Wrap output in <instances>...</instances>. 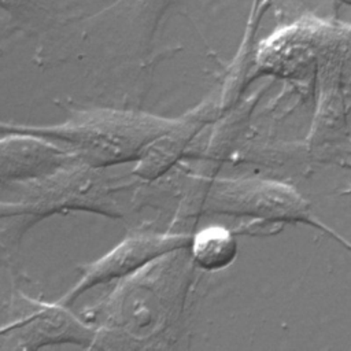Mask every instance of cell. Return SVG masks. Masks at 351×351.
<instances>
[{
  "mask_svg": "<svg viewBox=\"0 0 351 351\" xmlns=\"http://www.w3.org/2000/svg\"><path fill=\"white\" fill-rule=\"evenodd\" d=\"M176 122L177 119L141 111L90 110L51 126L0 122V134L22 133L41 137L62 147L82 165L99 169L137 162L147 147Z\"/></svg>",
  "mask_w": 351,
  "mask_h": 351,
  "instance_id": "6da1fadb",
  "label": "cell"
},
{
  "mask_svg": "<svg viewBox=\"0 0 351 351\" xmlns=\"http://www.w3.org/2000/svg\"><path fill=\"white\" fill-rule=\"evenodd\" d=\"M191 236L176 233H138L132 234L117 244L107 254L92 263L78 266L81 271L75 285L58 300L63 306H73L78 298L99 285L140 271L149 263L178 250L186 248Z\"/></svg>",
  "mask_w": 351,
  "mask_h": 351,
  "instance_id": "7a4b0ae2",
  "label": "cell"
},
{
  "mask_svg": "<svg viewBox=\"0 0 351 351\" xmlns=\"http://www.w3.org/2000/svg\"><path fill=\"white\" fill-rule=\"evenodd\" d=\"M78 163L74 155L48 140L7 133L0 138V189L45 180Z\"/></svg>",
  "mask_w": 351,
  "mask_h": 351,
  "instance_id": "3957f363",
  "label": "cell"
},
{
  "mask_svg": "<svg viewBox=\"0 0 351 351\" xmlns=\"http://www.w3.org/2000/svg\"><path fill=\"white\" fill-rule=\"evenodd\" d=\"M93 337V330L58 302L43 304L30 317L0 329V348L34 350L53 343L84 344Z\"/></svg>",
  "mask_w": 351,
  "mask_h": 351,
  "instance_id": "277c9868",
  "label": "cell"
},
{
  "mask_svg": "<svg viewBox=\"0 0 351 351\" xmlns=\"http://www.w3.org/2000/svg\"><path fill=\"white\" fill-rule=\"evenodd\" d=\"M203 111L196 110L174 123L165 134L151 143L133 169V174L144 180H155L163 176L184 152L203 125Z\"/></svg>",
  "mask_w": 351,
  "mask_h": 351,
  "instance_id": "5b68a950",
  "label": "cell"
},
{
  "mask_svg": "<svg viewBox=\"0 0 351 351\" xmlns=\"http://www.w3.org/2000/svg\"><path fill=\"white\" fill-rule=\"evenodd\" d=\"M192 261L203 270L217 271L228 267L237 256L234 234L218 225L207 226L191 237Z\"/></svg>",
  "mask_w": 351,
  "mask_h": 351,
  "instance_id": "8992f818",
  "label": "cell"
},
{
  "mask_svg": "<svg viewBox=\"0 0 351 351\" xmlns=\"http://www.w3.org/2000/svg\"><path fill=\"white\" fill-rule=\"evenodd\" d=\"M180 1L181 0H118L106 10L128 11L143 19L147 25H151L154 32L163 15Z\"/></svg>",
  "mask_w": 351,
  "mask_h": 351,
  "instance_id": "52a82bcc",
  "label": "cell"
},
{
  "mask_svg": "<svg viewBox=\"0 0 351 351\" xmlns=\"http://www.w3.org/2000/svg\"><path fill=\"white\" fill-rule=\"evenodd\" d=\"M41 204L36 202H0V219L34 215L41 211Z\"/></svg>",
  "mask_w": 351,
  "mask_h": 351,
  "instance_id": "ba28073f",
  "label": "cell"
},
{
  "mask_svg": "<svg viewBox=\"0 0 351 351\" xmlns=\"http://www.w3.org/2000/svg\"><path fill=\"white\" fill-rule=\"evenodd\" d=\"M34 0H0V8L8 12L27 11L33 5Z\"/></svg>",
  "mask_w": 351,
  "mask_h": 351,
  "instance_id": "9c48e42d",
  "label": "cell"
},
{
  "mask_svg": "<svg viewBox=\"0 0 351 351\" xmlns=\"http://www.w3.org/2000/svg\"><path fill=\"white\" fill-rule=\"evenodd\" d=\"M319 226H321V228H322V229H325V230H328V233H330V234H332V236H333V237H336V239H337V240H339V241H340V243H341V244H344V245H346V247H347V248H348V250H351V243H350V241H348V240H346V239H344V237H343V236H340V234H339V233H336V232H333V230H332V229H329V228H328V226H325V225H322V223H319Z\"/></svg>",
  "mask_w": 351,
  "mask_h": 351,
  "instance_id": "30bf717a",
  "label": "cell"
},
{
  "mask_svg": "<svg viewBox=\"0 0 351 351\" xmlns=\"http://www.w3.org/2000/svg\"><path fill=\"white\" fill-rule=\"evenodd\" d=\"M337 1H340V3H344V4H348V5H351V0H337Z\"/></svg>",
  "mask_w": 351,
  "mask_h": 351,
  "instance_id": "8fae6325",
  "label": "cell"
}]
</instances>
